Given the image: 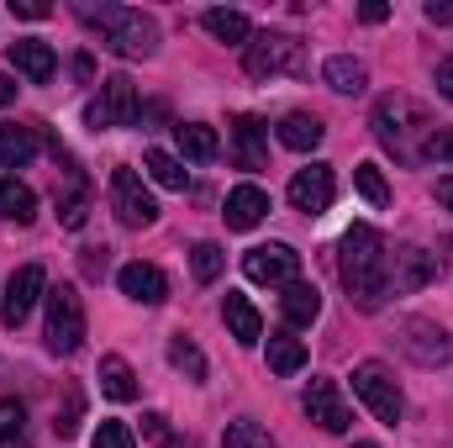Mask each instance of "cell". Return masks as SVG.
<instances>
[{"mask_svg": "<svg viewBox=\"0 0 453 448\" xmlns=\"http://www.w3.org/2000/svg\"><path fill=\"white\" fill-rule=\"evenodd\" d=\"M338 274H342L348 301L358 312H380L385 306V296H390V248H385V237L369 222H353L342 232Z\"/></svg>", "mask_w": 453, "mask_h": 448, "instance_id": "cell-1", "label": "cell"}, {"mask_svg": "<svg viewBox=\"0 0 453 448\" xmlns=\"http://www.w3.org/2000/svg\"><path fill=\"white\" fill-rule=\"evenodd\" d=\"M369 127H374V137H380L401 164H417V158H422V143L433 137V121H427V112H422L411 96H380Z\"/></svg>", "mask_w": 453, "mask_h": 448, "instance_id": "cell-2", "label": "cell"}, {"mask_svg": "<svg viewBox=\"0 0 453 448\" xmlns=\"http://www.w3.org/2000/svg\"><path fill=\"white\" fill-rule=\"evenodd\" d=\"M85 21L101 32V42L121 58H148L158 48V27L153 16L132 11V5H85Z\"/></svg>", "mask_w": 453, "mask_h": 448, "instance_id": "cell-3", "label": "cell"}, {"mask_svg": "<svg viewBox=\"0 0 453 448\" xmlns=\"http://www.w3.org/2000/svg\"><path fill=\"white\" fill-rule=\"evenodd\" d=\"M253 80H274V74H306V42L290 32H253L248 53H242Z\"/></svg>", "mask_w": 453, "mask_h": 448, "instance_id": "cell-4", "label": "cell"}, {"mask_svg": "<svg viewBox=\"0 0 453 448\" xmlns=\"http://www.w3.org/2000/svg\"><path fill=\"white\" fill-rule=\"evenodd\" d=\"M42 306H48V348L53 353H74L85 343V301H80V290L74 285H53L42 296Z\"/></svg>", "mask_w": 453, "mask_h": 448, "instance_id": "cell-5", "label": "cell"}, {"mask_svg": "<svg viewBox=\"0 0 453 448\" xmlns=\"http://www.w3.org/2000/svg\"><path fill=\"white\" fill-rule=\"evenodd\" d=\"M353 396L385 422V428H395L401 422V412H406V401H401V385L390 380V369L385 364H374V359H364L358 369H353Z\"/></svg>", "mask_w": 453, "mask_h": 448, "instance_id": "cell-6", "label": "cell"}, {"mask_svg": "<svg viewBox=\"0 0 453 448\" xmlns=\"http://www.w3.org/2000/svg\"><path fill=\"white\" fill-rule=\"evenodd\" d=\"M242 274L253 285H290V280H301V253L290 243H258L242 253Z\"/></svg>", "mask_w": 453, "mask_h": 448, "instance_id": "cell-7", "label": "cell"}, {"mask_svg": "<svg viewBox=\"0 0 453 448\" xmlns=\"http://www.w3.org/2000/svg\"><path fill=\"white\" fill-rule=\"evenodd\" d=\"M42 296H48V274H42V264H21V269L5 280V296H0V322H5V328H21Z\"/></svg>", "mask_w": 453, "mask_h": 448, "instance_id": "cell-8", "label": "cell"}, {"mask_svg": "<svg viewBox=\"0 0 453 448\" xmlns=\"http://www.w3.org/2000/svg\"><path fill=\"white\" fill-rule=\"evenodd\" d=\"M111 206H116V222L121 227H153L158 222V206L142 185L137 169H111Z\"/></svg>", "mask_w": 453, "mask_h": 448, "instance_id": "cell-9", "label": "cell"}, {"mask_svg": "<svg viewBox=\"0 0 453 448\" xmlns=\"http://www.w3.org/2000/svg\"><path fill=\"white\" fill-rule=\"evenodd\" d=\"M90 127L101 132V127H132L137 121V85L127 80V74H111V80H101V96L90 101Z\"/></svg>", "mask_w": 453, "mask_h": 448, "instance_id": "cell-10", "label": "cell"}, {"mask_svg": "<svg viewBox=\"0 0 453 448\" xmlns=\"http://www.w3.org/2000/svg\"><path fill=\"white\" fill-rule=\"evenodd\" d=\"M401 348L422 364V369H438V364H449V353H453V343L449 333L438 328V322H427V317H406L401 322Z\"/></svg>", "mask_w": 453, "mask_h": 448, "instance_id": "cell-11", "label": "cell"}, {"mask_svg": "<svg viewBox=\"0 0 453 448\" xmlns=\"http://www.w3.org/2000/svg\"><path fill=\"white\" fill-rule=\"evenodd\" d=\"M301 406H306V417H311L317 428H327V433H348V428H353V412H348V401H342L338 380H311Z\"/></svg>", "mask_w": 453, "mask_h": 448, "instance_id": "cell-12", "label": "cell"}, {"mask_svg": "<svg viewBox=\"0 0 453 448\" xmlns=\"http://www.w3.org/2000/svg\"><path fill=\"white\" fill-rule=\"evenodd\" d=\"M433 280H438V253H427V248H417V243H406V248L390 253V290L411 296V290H422V285H433Z\"/></svg>", "mask_w": 453, "mask_h": 448, "instance_id": "cell-13", "label": "cell"}, {"mask_svg": "<svg viewBox=\"0 0 453 448\" xmlns=\"http://www.w3.org/2000/svg\"><path fill=\"white\" fill-rule=\"evenodd\" d=\"M333 169L327 164H306V169H296V180H290V206L296 212H306V217H322L327 206H333Z\"/></svg>", "mask_w": 453, "mask_h": 448, "instance_id": "cell-14", "label": "cell"}, {"mask_svg": "<svg viewBox=\"0 0 453 448\" xmlns=\"http://www.w3.org/2000/svg\"><path fill=\"white\" fill-rule=\"evenodd\" d=\"M116 285H121V296L137 301V306H164V296H169V280H164L158 264H121Z\"/></svg>", "mask_w": 453, "mask_h": 448, "instance_id": "cell-15", "label": "cell"}, {"mask_svg": "<svg viewBox=\"0 0 453 448\" xmlns=\"http://www.w3.org/2000/svg\"><path fill=\"white\" fill-rule=\"evenodd\" d=\"M232 153L242 169H264L269 164V127L258 116H237L232 121Z\"/></svg>", "mask_w": 453, "mask_h": 448, "instance_id": "cell-16", "label": "cell"}, {"mask_svg": "<svg viewBox=\"0 0 453 448\" xmlns=\"http://www.w3.org/2000/svg\"><path fill=\"white\" fill-rule=\"evenodd\" d=\"M53 153H58V143H53ZM64 158V153H58ZM85 212H90V185H85V174L74 169V158H64V190H58V217L64 227H85Z\"/></svg>", "mask_w": 453, "mask_h": 448, "instance_id": "cell-17", "label": "cell"}, {"mask_svg": "<svg viewBox=\"0 0 453 448\" xmlns=\"http://www.w3.org/2000/svg\"><path fill=\"white\" fill-rule=\"evenodd\" d=\"M226 227L232 232H248V227H258L269 217V196L258 190V185H237V190H226Z\"/></svg>", "mask_w": 453, "mask_h": 448, "instance_id": "cell-18", "label": "cell"}, {"mask_svg": "<svg viewBox=\"0 0 453 448\" xmlns=\"http://www.w3.org/2000/svg\"><path fill=\"white\" fill-rule=\"evenodd\" d=\"M11 69L27 74L32 85H48V80H53V48L37 42V37H16V42H11Z\"/></svg>", "mask_w": 453, "mask_h": 448, "instance_id": "cell-19", "label": "cell"}, {"mask_svg": "<svg viewBox=\"0 0 453 448\" xmlns=\"http://www.w3.org/2000/svg\"><path fill=\"white\" fill-rule=\"evenodd\" d=\"M280 312H285L290 328H311V322L322 317V296H317V285H311V280H290L285 296H280Z\"/></svg>", "mask_w": 453, "mask_h": 448, "instance_id": "cell-20", "label": "cell"}, {"mask_svg": "<svg viewBox=\"0 0 453 448\" xmlns=\"http://www.w3.org/2000/svg\"><path fill=\"white\" fill-rule=\"evenodd\" d=\"M222 317H226V328H232L237 343H258V337H264V317H258V306H253L248 296H237V290H226Z\"/></svg>", "mask_w": 453, "mask_h": 448, "instance_id": "cell-21", "label": "cell"}, {"mask_svg": "<svg viewBox=\"0 0 453 448\" xmlns=\"http://www.w3.org/2000/svg\"><path fill=\"white\" fill-rule=\"evenodd\" d=\"M37 127H16V121H0V169H21L32 153H37Z\"/></svg>", "mask_w": 453, "mask_h": 448, "instance_id": "cell-22", "label": "cell"}, {"mask_svg": "<svg viewBox=\"0 0 453 448\" xmlns=\"http://www.w3.org/2000/svg\"><path fill=\"white\" fill-rule=\"evenodd\" d=\"M322 80H327L338 96H364V85H369V69H364L353 53H333V58L322 64Z\"/></svg>", "mask_w": 453, "mask_h": 448, "instance_id": "cell-23", "label": "cell"}, {"mask_svg": "<svg viewBox=\"0 0 453 448\" xmlns=\"http://www.w3.org/2000/svg\"><path fill=\"white\" fill-rule=\"evenodd\" d=\"M0 217L16 227H27L37 217V196H32V185H21V180H11V174H0Z\"/></svg>", "mask_w": 453, "mask_h": 448, "instance_id": "cell-24", "label": "cell"}, {"mask_svg": "<svg viewBox=\"0 0 453 448\" xmlns=\"http://www.w3.org/2000/svg\"><path fill=\"white\" fill-rule=\"evenodd\" d=\"M174 137H180V153L196 158V164H211V158L222 153V143H217V132H211L206 121H180Z\"/></svg>", "mask_w": 453, "mask_h": 448, "instance_id": "cell-25", "label": "cell"}, {"mask_svg": "<svg viewBox=\"0 0 453 448\" xmlns=\"http://www.w3.org/2000/svg\"><path fill=\"white\" fill-rule=\"evenodd\" d=\"M322 137H327V127H322L317 116H306V112H290L285 121H280V143L296 148V153H311Z\"/></svg>", "mask_w": 453, "mask_h": 448, "instance_id": "cell-26", "label": "cell"}, {"mask_svg": "<svg viewBox=\"0 0 453 448\" xmlns=\"http://www.w3.org/2000/svg\"><path fill=\"white\" fill-rule=\"evenodd\" d=\"M101 390L111 401H137V375H132V364L121 353H106L101 359Z\"/></svg>", "mask_w": 453, "mask_h": 448, "instance_id": "cell-27", "label": "cell"}, {"mask_svg": "<svg viewBox=\"0 0 453 448\" xmlns=\"http://www.w3.org/2000/svg\"><path fill=\"white\" fill-rule=\"evenodd\" d=\"M142 169H148V180L164 185V190H185V185H190L185 164H180L174 153H164V148H148V153H142Z\"/></svg>", "mask_w": 453, "mask_h": 448, "instance_id": "cell-28", "label": "cell"}, {"mask_svg": "<svg viewBox=\"0 0 453 448\" xmlns=\"http://www.w3.org/2000/svg\"><path fill=\"white\" fill-rule=\"evenodd\" d=\"M201 21H206V32H211L217 42H242V48H248V37H253V27H248L242 11H222V5H217V11H206Z\"/></svg>", "mask_w": 453, "mask_h": 448, "instance_id": "cell-29", "label": "cell"}, {"mask_svg": "<svg viewBox=\"0 0 453 448\" xmlns=\"http://www.w3.org/2000/svg\"><path fill=\"white\" fill-rule=\"evenodd\" d=\"M269 369L274 375H296V369H306V343L290 333H274L269 337Z\"/></svg>", "mask_w": 453, "mask_h": 448, "instance_id": "cell-30", "label": "cell"}, {"mask_svg": "<svg viewBox=\"0 0 453 448\" xmlns=\"http://www.w3.org/2000/svg\"><path fill=\"white\" fill-rule=\"evenodd\" d=\"M169 364H174V369H180L185 380H196V385L206 380V353H201V348H196V343H190L185 333L169 337Z\"/></svg>", "mask_w": 453, "mask_h": 448, "instance_id": "cell-31", "label": "cell"}, {"mask_svg": "<svg viewBox=\"0 0 453 448\" xmlns=\"http://www.w3.org/2000/svg\"><path fill=\"white\" fill-rule=\"evenodd\" d=\"M353 185H358V196H364L369 206H390V185H385L380 164H358V169H353Z\"/></svg>", "mask_w": 453, "mask_h": 448, "instance_id": "cell-32", "label": "cell"}, {"mask_svg": "<svg viewBox=\"0 0 453 448\" xmlns=\"http://www.w3.org/2000/svg\"><path fill=\"white\" fill-rule=\"evenodd\" d=\"M222 264H226V253L217 248V243H196V248H190V269H196L201 285H211V280L222 274Z\"/></svg>", "mask_w": 453, "mask_h": 448, "instance_id": "cell-33", "label": "cell"}, {"mask_svg": "<svg viewBox=\"0 0 453 448\" xmlns=\"http://www.w3.org/2000/svg\"><path fill=\"white\" fill-rule=\"evenodd\" d=\"M222 448H280V444H274L258 422H248V417H242V422H232V428H226Z\"/></svg>", "mask_w": 453, "mask_h": 448, "instance_id": "cell-34", "label": "cell"}, {"mask_svg": "<svg viewBox=\"0 0 453 448\" xmlns=\"http://www.w3.org/2000/svg\"><path fill=\"white\" fill-rule=\"evenodd\" d=\"M21 428H27V406H21V401H0V448L16 444Z\"/></svg>", "mask_w": 453, "mask_h": 448, "instance_id": "cell-35", "label": "cell"}, {"mask_svg": "<svg viewBox=\"0 0 453 448\" xmlns=\"http://www.w3.org/2000/svg\"><path fill=\"white\" fill-rule=\"evenodd\" d=\"M90 448H137V438H132V428H127V422H101Z\"/></svg>", "mask_w": 453, "mask_h": 448, "instance_id": "cell-36", "label": "cell"}, {"mask_svg": "<svg viewBox=\"0 0 453 448\" xmlns=\"http://www.w3.org/2000/svg\"><path fill=\"white\" fill-rule=\"evenodd\" d=\"M142 433H148L158 448H185L180 438H174V428H169V417H164V412H148V417H142Z\"/></svg>", "mask_w": 453, "mask_h": 448, "instance_id": "cell-37", "label": "cell"}, {"mask_svg": "<svg viewBox=\"0 0 453 448\" xmlns=\"http://www.w3.org/2000/svg\"><path fill=\"white\" fill-rule=\"evenodd\" d=\"M422 158H438V164H453V132H449V127H433V137L422 143Z\"/></svg>", "mask_w": 453, "mask_h": 448, "instance_id": "cell-38", "label": "cell"}, {"mask_svg": "<svg viewBox=\"0 0 453 448\" xmlns=\"http://www.w3.org/2000/svg\"><path fill=\"white\" fill-rule=\"evenodd\" d=\"M74 428H80V390H69L64 412L53 417V433H58V438H74Z\"/></svg>", "mask_w": 453, "mask_h": 448, "instance_id": "cell-39", "label": "cell"}, {"mask_svg": "<svg viewBox=\"0 0 453 448\" xmlns=\"http://www.w3.org/2000/svg\"><path fill=\"white\" fill-rule=\"evenodd\" d=\"M11 11H16V16H27V21H42V16H48V5H42V0H11Z\"/></svg>", "mask_w": 453, "mask_h": 448, "instance_id": "cell-40", "label": "cell"}, {"mask_svg": "<svg viewBox=\"0 0 453 448\" xmlns=\"http://www.w3.org/2000/svg\"><path fill=\"white\" fill-rule=\"evenodd\" d=\"M433 80H438V96H449V101H453V53L438 64V74H433Z\"/></svg>", "mask_w": 453, "mask_h": 448, "instance_id": "cell-41", "label": "cell"}, {"mask_svg": "<svg viewBox=\"0 0 453 448\" xmlns=\"http://www.w3.org/2000/svg\"><path fill=\"white\" fill-rule=\"evenodd\" d=\"M427 21H438V27H453V5H443V0H427Z\"/></svg>", "mask_w": 453, "mask_h": 448, "instance_id": "cell-42", "label": "cell"}, {"mask_svg": "<svg viewBox=\"0 0 453 448\" xmlns=\"http://www.w3.org/2000/svg\"><path fill=\"white\" fill-rule=\"evenodd\" d=\"M85 269L101 274V269H106V248H85Z\"/></svg>", "mask_w": 453, "mask_h": 448, "instance_id": "cell-43", "label": "cell"}, {"mask_svg": "<svg viewBox=\"0 0 453 448\" xmlns=\"http://www.w3.org/2000/svg\"><path fill=\"white\" fill-rule=\"evenodd\" d=\"M358 16H364V21H385V16H390V5H380V0H369V5L358 11Z\"/></svg>", "mask_w": 453, "mask_h": 448, "instance_id": "cell-44", "label": "cell"}, {"mask_svg": "<svg viewBox=\"0 0 453 448\" xmlns=\"http://www.w3.org/2000/svg\"><path fill=\"white\" fill-rule=\"evenodd\" d=\"M16 101V85H11V74H0V106H11Z\"/></svg>", "mask_w": 453, "mask_h": 448, "instance_id": "cell-45", "label": "cell"}, {"mask_svg": "<svg viewBox=\"0 0 453 448\" xmlns=\"http://www.w3.org/2000/svg\"><path fill=\"white\" fill-rule=\"evenodd\" d=\"M438 201L453 212V180H438Z\"/></svg>", "mask_w": 453, "mask_h": 448, "instance_id": "cell-46", "label": "cell"}, {"mask_svg": "<svg viewBox=\"0 0 453 448\" xmlns=\"http://www.w3.org/2000/svg\"><path fill=\"white\" fill-rule=\"evenodd\" d=\"M353 448H374V444H353Z\"/></svg>", "mask_w": 453, "mask_h": 448, "instance_id": "cell-47", "label": "cell"}]
</instances>
